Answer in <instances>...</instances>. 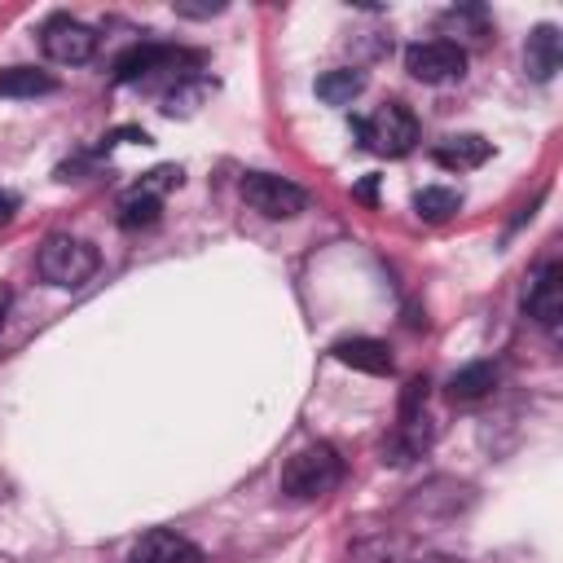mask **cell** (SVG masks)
<instances>
[{
	"mask_svg": "<svg viewBox=\"0 0 563 563\" xmlns=\"http://www.w3.org/2000/svg\"><path fill=\"white\" fill-rule=\"evenodd\" d=\"M97 264H102L97 246L84 242V238H71V233H54L36 251V273L49 282V287H58V291L84 287V282L97 273Z\"/></svg>",
	"mask_w": 563,
	"mask_h": 563,
	"instance_id": "cell-1",
	"label": "cell"
},
{
	"mask_svg": "<svg viewBox=\"0 0 563 563\" xmlns=\"http://www.w3.org/2000/svg\"><path fill=\"white\" fill-rule=\"evenodd\" d=\"M340 480H344V458L335 445H309V449L291 453L287 467H282V493L296 502L326 497Z\"/></svg>",
	"mask_w": 563,
	"mask_h": 563,
	"instance_id": "cell-2",
	"label": "cell"
},
{
	"mask_svg": "<svg viewBox=\"0 0 563 563\" xmlns=\"http://www.w3.org/2000/svg\"><path fill=\"white\" fill-rule=\"evenodd\" d=\"M353 133L361 137L366 150H375L383 159H405L418 146V119L405 102H383L375 115L353 119Z\"/></svg>",
	"mask_w": 563,
	"mask_h": 563,
	"instance_id": "cell-3",
	"label": "cell"
},
{
	"mask_svg": "<svg viewBox=\"0 0 563 563\" xmlns=\"http://www.w3.org/2000/svg\"><path fill=\"white\" fill-rule=\"evenodd\" d=\"M242 198L251 211L268 216V220H291L309 207V194L296 181H282L273 172H246L242 176Z\"/></svg>",
	"mask_w": 563,
	"mask_h": 563,
	"instance_id": "cell-4",
	"label": "cell"
},
{
	"mask_svg": "<svg viewBox=\"0 0 563 563\" xmlns=\"http://www.w3.org/2000/svg\"><path fill=\"white\" fill-rule=\"evenodd\" d=\"M97 41H102V36H97L89 23L71 19V14H58V19H49V23L41 27V49H45V58L58 62V67H84V62H93Z\"/></svg>",
	"mask_w": 563,
	"mask_h": 563,
	"instance_id": "cell-5",
	"label": "cell"
},
{
	"mask_svg": "<svg viewBox=\"0 0 563 563\" xmlns=\"http://www.w3.org/2000/svg\"><path fill=\"white\" fill-rule=\"evenodd\" d=\"M189 67H198V54L189 49H172V45H133L119 62H115V84H137V80H150L154 71H176V76H189Z\"/></svg>",
	"mask_w": 563,
	"mask_h": 563,
	"instance_id": "cell-6",
	"label": "cell"
},
{
	"mask_svg": "<svg viewBox=\"0 0 563 563\" xmlns=\"http://www.w3.org/2000/svg\"><path fill=\"white\" fill-rule=\"evenodd\" d=\"M405 71L418 84H449L467 71V49L458 41H418L405 49Z\"/></svg>",
	"mask_w": 563,
	"mask_h": 563,
	"instance_id": "cell-7",
	"label": "cell"
},
{
	"mask_svg": "<svg viewBox=\"0 0 563 563\" xmlns=\"http://www.w3.org/2000/svg\"><path fill=\"white\" fill-rule=\"evenodd\" d=\"M524 313L541 331H559V322H563V264L559 260L541 264L528 277V287H524Z\"/></svg>",
	"mask_w": 563,
	"mask_h": 563,
	"instance_id": "cell-8",
	"label": "cell"
},
{
	"mask_svg": "<svg viewBox=\"0 0 563 563\" xmlns=\"http://www.w3.org/2000/svg\"><path fill=\"white\" fill-rule=\"evenodd\" d=\"M128 563H203V550L172 532V528H150L133 550H128Z\"/></svg>",
	"mask_w": 563,
	"mask_h": 563,
	"instance_id": "cell-9",
	"label": "cell"
},
{
	"mask_svg": "<svg viewBox=\"0 0 563 563\" xmlns=\"http://www.w3.org/2000/svg\"><path fill=\"white\" fill-rule=\"evenodd\" d=\"M559 67H563V36H559V27H554V23L532 27V36H528V45H524V71H528L537 84H550Z\"/></svg>",
	"mask_w": 563,
	"mask_h": 563,
	"instance_id": "cell-10",
	"label": "cell"
},
{
	"mask_svg": "<svg viewBox=\"0 0 563 563\" xmlns=\"http://www.w3.org/2000/svg\"><path fill=\"white\" fill-rule=\"evenodd\" d=\"M432 159L449 172H471V168H484L493 159V141H484L480 133H458V137H445L436 141Z\"/></svg>",
	"mask_w": 563,
	"mask_h": 563,
	"instance_id": "cell-11",
	"label": "cell"
},
{
	"mask_svg": "<svg viewBox=\"0 0 563 563\" xmlns=\"http://www.w3.org/2000/svg\"><path fill=\"white\" fill-rule=\"evenodd\" d=\"M427 445H432V423H427V414L401 418V423H397V432L383 440V462L405 467V462L423 458V453H427Z\"/></svg>",
	"mask_w": 563,
	"mask_h": 563,
	"instance_id": "cell-12",
	"label": "cell"
},
{
	"mask_svg": "<svg viewBox=\"0 0 563 563\" xmlns=\"http://www.w3.org/2000/svg\"><path fill=\"white\" fill-rule=\"evenodd\" d=\"M335 361L348 366V370H361V375H392V353L383 340H340L335 344Z\"/></svg>",
	"mask_w": 563,
	"mask_h": 563,
	"instance_id": "cell-13",
	"label": "cell"
},
{
	"mask_svg": "<svg viewBox=\"0 0 563 563\" xmlns=\"http://www.w3.org/2000/svg\"><path fill=\"white\" fill-rule=\"evenodd\" d=\"M54 89H58V80L49 71H41V67H5L0 71V97L23 102V97H45Z\"/></svg>",
	"mask_w": 563,
	"mask_h": 563,
	"instance_id": "cell-14",
	"label": "cell"
},
{
	"mask_svg": "<svg viewBox=\"0 0 563 563\" xmlns=\"http://www.w3.org/2000/svg\"><path fill=\"white\" fill-rule=\"evenodd\" d=\"M497 388V366L493 361H475V366H462L453 379H449V397L453 401H480Z\"/></svg>",
	"mask_w": 563,
	"mask_h": 563,
	"instance_id": "cell-15",
	"label": "cell"
},
{
	"mask_svg": "<svg viewBox=\"0 0 563 563\" xmlns=\"http://www.w3.org/2000/svg\"><path fill=\"white\" fill-rule=\"evenodd\" d=\"M414 211L427 220V225H445L462 211V194L458 189H445V185H427L414 194Z\"/></svg>",
	"mask_w": 563,
	"mask_h": 563,
	"instance_id": "cell-16",
	"label": "cell"
},
{
	"mask_svg": "<svg viewBox=\"0 0 563 563\" xmlns=\"http://www.w3.org/2000/svg\"><path fill=\"white\" fill-rule=\"evenodd\" d=\"M361 89H366V76L361 71H326L322 80H318V97L326 102V106H348L353 97H361Z\"/></svg>",
	"mask_w": 563,
	"mask_h": 563,
	"instance_id": "cell-17",
	"label": "cell"
},
{
	"mask_svg": "<svg viewBox=\"0 0 563 563\" xmlns=\"http://www.w3.org/2000/svg\"><path fill=\"white\" fill-rule=\"evenodd\" d=\"M159 211H163V198L133 189V194L119 203V229H128V233L150 229V225H159Z\"/></svg>",
	"mask_w": 563,
	"mask_h": 563,
	"instance_id": "cell-18",
	"label": "cell"
},
{
	"mask_svg": "<svg viewBox=\"0 0 563 563\" xmlns=\"http://www.w3.org/2000/svg\"><path fill=\"white\" fill-rule=\"evenodd\" d=\"M211 93V80H176V89H168L163 93V111L168 115H189V111H198V102Z\"/></svg>",
	"mask_w": 563,
	"mask_h": 563,
	"instance_id": "cell-19",
	"label": "cell"
},
{
	"mask_svg": "<svg viewBox=\"0 0 563 563\" xmlns=\"http://www.w3.org/2000/svg\"><path fill=\"white\" fill-rule=\"evenodd\" d=\"M445 27H471V36L484 41L489 36V14L480 5H462V10H449L445 14Z\"/></svg>",
	"mask_w": 563,
	"mask_h": 563,
	"instance_id": "cell-20",
	"label": "cell"
},
{
	"mask_svg": "<svg viewBox=\"0 0 563 563\" xmlns=\"http://www.w3.org/2000/svg\"><path fill=\"white\" fill-rule=\"evenodd\" d=\"M172 185H181V168H172V163H163V168H154V172H146L137 181V189L154 194V198H163V189H172Z\"/></svg>",
	"mask_w": 563,
	"mask_h": 563,
	"instance_id": "cell-21",
	"label": "cell"
},
{
	"mask_svg": "<svg viewBox=\"0 0 563 563\" xmlns=\"http://www.w3.org/2000/svg\"><path fill=\"white\" fill-rule=\"evenodd\" d=\"M181 19H194V23H203V19H216V14H225V0H176L172 5Z\"/></svg>",
	"mask_w": 563,
	"mask_h": 563,
	"instance_id": "cell-22",
	"label": "cell"
},
{
	"mask_svg": "<svg viewBox=\"0 0 563 563\" xmlns=\"http://www.w3.org/2000/svg\"><path fill=\"white\" fill-rule=\"evenodd\" d=\"M423 405H427V379H410L405 392H401V418L423 414Z\"/></svg>",
	"mask_w": 563,
	"mask_h": 563,
	"instance_id": "cell-23",
	"label": "cell"
},
{
	"mask_svg": "<svg viewBox=\"0 0 563 563\" xmlns=\"http://www.w3.org/2000/svg\"><path fill=\"white\" fill-rule=\"evenodd\" d=\"M375 194H379V176H366V181L357 185V198H361V203H375Z\"/></svg>",
	"mask_w": 563,
	"mask_h": 563,
	"instance_id": "cell-24",
	"label": "cell"
},
{
	"mask_svg": "<svg viewBox=\"0 0 563 563\" xmlns=\"http://www.w3.org/2000/svg\"><path fill=\"white\" fill-rule=\"evenodd\" d=\"M10 305H14V291L0 282V326H5V318H10Z\"/></svg>",
	"mask_w": 563,
	"mask_h": 563,
	"instance_id": "cell-25",
	"label": "cell"
},
{
	"mask_svg": "<svg viewBox=\"0 0 563 563\" xmlns=\"http://www.w3.org/2000/svg\"><path fill=\"white\" fill-rule=\"evenodd\" d=\"M14 207H19V198H10V194H0V225H10Z\"/></svg>",
	"mask_w": 563,
	"mask_h": 563,
	"instance_id": "cell-26",
	"label": "cell"
}]
</instances>
